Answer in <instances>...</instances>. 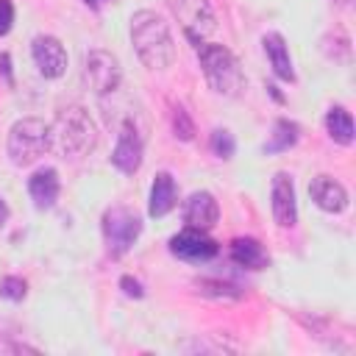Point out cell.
<instances>
[{"label": "cell", "instance_id": "cell-25", "mask_svg": "<svg viewBox=\"0 0 356 356\" xmlns=\"http://www.w3.org/2000/svg\"><path fill=\"white\" fill-rule=\"evenodd\" d=\"M120 286H122V292L128 295V298H142L145 292H142V284L136 281V278H131V275H122L120 278Z\"/></svg>", "mask_w": 356, "mask_h": 356}, {"label": "cell", "instance_id": "cell-7", "mask_svg": "<svg viewBox=\"0 0 356 356\" xmlns=\"http://www.w3.org/2000/svg\"><path fill=\"white\" fill-rule=\"evenodd\" d=\"M172 17L181 22L186 39L197 47L200 42H206V36L217 28L214 25V11L209 6V0H167Z\"/></svg>", "mask_w": 356, "mask_h": 356}, {"label": "cell", "instance_id": "cell-27", "mask_svg": "<svg viewBox=\"0 0 356 356\" xmlns=\"http://www.w3.org/2000/svg\"><path fill=\"white\" fill-rule=\"evenodd\" d=\"M8 222V206H6V200L0 197V228Z\"/></svg>", "mask_w": 356, "mask_h": 356}, {"label": "cell", "instance_id": "cell-4", "mask_svg": "<svg viewBox=\"0 0 356 356\" xmlns=\"http://www.w3.org/2000/svg\"><path fill=\"white\" fill-rule=\"evenodd\" d=\"M8 159L14 167H28L33 164L39 156H44V150H50V128L44 120L39 117H22L11 125L8 131V142H6Z\"/></svg>", "mask_w": 356, "mask_h": 356}, {"label": "cell", "instance_id": "cell-11", "mask_svg": "<svg viewBox=\"0 0 356 356\" xmlns=\"http://www.w3.org/2000/svg\"><path fill=\"white\" fill-rule=\"evenodd\" d=\"M31 53H33V61L39 67V72L44 78H61L64 70H67V50L64 44L50 36V33H42L31 42Z\"/></svg>", "mask_w": 356, "mask_h": 356}, {"label": "cell", "instance_id": "cell-14", "mask_svg": "<svg viewBox=\"0 0 356 356\" xmlns=\"http://www.w3.org/2000/svg\"><path fill=\"white\" fill-rule=\"evenodd\" d=\"M58 192H61V184L53 167H42L28 178V195L36 209H53L58 200Z\"/></svg>", "mask_w": 356, "mask_h": 356}, {"label": "cell", "instance_id": "cell-6", "mask_svg": "<svg viewBox=\"0 0 356 356\" xmlns=\"http://www.w3.org/2000/svg\"><path fill=\"white\" fill-rule=\"evenodd\" d=\"M122 81V67L117 61L114 53L108 50H89L83 58V83L95 92V95H111L120 89Z\"/></svg>", "mask_w": 356, "mask_h": 356}, {"label": "cell", "instance_id": "cell-16", "mask_svg": "<svg viewBox=\"0 0 356 356\" xmlns=\"http://www.w3.org/2000/svg\"><path fill=\"white\" fill-rule=\"evenodd\" d=\"M261 44H264V53H267V58H270L273 72H275L281 81H289V83H292V81H295V67H292L289 47H286V42H284V36L275 33V31H270V33L261 36Z\"/></svg>", "mask_w": 356, "mask_h": 356}, {"label": "cell", "instance_id": "cell-13", "mask_svg": "<svg viewBox=\"0 0 356 356\" xmlns=\"http://www.w3.org/2000/svg\"><path fill=\"white\" fill-rule=\"evenodd\" d=\"M220 220V206L214 200L211 192H192L189 200L184 203V222L189 228H200V231H209L214 228Z\"/></svg>", "mask_w": 356, "mask_h": 356}, {"label": "cell", "instance_id": "cell-21", "mask_svg": "<svg viewBox=\"0 0 356 356\" xmlns=\"http://www.w3.org/2000/svg\"><path fill=\"white\" fill-rule=\"evenodd\" d=\"M211 150H214V156H220V159H231L234 150H236V142H234V136H231L228 131L217 128V131L211 134Z\"/></svg>", "mask_w": 356, "mask_h": 356}, {"label": "cell", "instance_id": "cell-9", "mask_svg": "<svg viewBox=\"0 0 356 356\" xmlns=\"http://www.w3.org/2000/svg\"><path fill=\"white\" fill-rule=\"evenodd\" d=\"M217 250H220V245L206 234V231H200V228H184V231H178L172 239H170V253L172 256H178V259H184V261H209V259H214L217 256Z\"/></svg>", "mask_w": 356, "mask_h": 356}, {"label": "cell", "instance_id": "cell-22", "mask_svg": "<svg viewBox=\"0 0 356 356\" xmlns=\"http://www.w3.org/2000/svg\"><path fill=\"white\" fill-rule=\"evenodd\" d=\"M25 292H28V284L22 281V278H17V275H6L3 281H0V298H6V300H22L25 298Z\"/></svg>", "mask_w": 356, "mask_h": 356}, {"label": "cell", "instance_id": "cell-15", "mask_svg": "<svg viewBox=\"0 0 356 356\" xmlns=\"http://www.w3.org/2000/svg\"><path fill=\"white\" fill-rule=\"evenodd\" d=\"M178 203V186L170 172H156L153 186H150V200H147V214L150 217H164L172 211Z\"/></svg>", "mask_w": 356, "mask_h": 356}, {"label": "cell", "instance_id": "cell-24", "mask_svg": "<svg viewBox=\"0 0 356 356\" xmlns=\"http://www.w3.org/2000/svg\"><path fill=\"white\" fill-rule=\"evenodd\" d=\"M14 25V3L11 0H0V36H6Z\"/></svg>", "mask_w": 356, "mask_h": 356}, {"label": "cell", "instance_id": "cell-19", "mask_svg": "<svg viewBox=\"0 0 356 356\" xmlns=\"http://www.w3.org/2000/svg\"><path fill=\"white\" fill-rule=\"evenodd\" d=\"M298 136H300V128L292 122V120H275L273 125V134L270 139L264 142V153H281V150H289L298 145Z\"/></svg>", "mask_w": 356, "mask_h": 356}, {"label": "cell", "instance_id": "cell-18", "mask_svg": "<svg viewBox=\"0 0 356 356\" xmlns=\"http://www.w3.org/2000/svg\"><path fill=\"white\" fill-rule=\"evenodd\" d=\"M325 131L337 145H353V117L342 106H331L325 114Z\"/></svg>", "mask_w": 356, "mask_h": 356}, {"label": "cell", "instance_id": "cell-20", "mask_svg": "<svg viewBox=\"0 0 356 356\" xmlns=\"http://www.w3.org/2000/svg\"><path fill=\"white\" fill-rule=\"evenodd\" d=\"M197 292L200 295H209V298H239V289L234 284H225V281H197Z\"/></svg>", "mask_w": 356, "mask_h": 356}, {"label": "cell", "instance_id": "cell-28", "mask_svg": "<svg viewBox=\"0 0 356 356\" xmlns=\"http://www.w3.org/2000/svg\"><path fill=\"white\" fill-rule=\"evenodd\" d=\"M334 3H337V6H348L350 0H334Z\"/></svg>", "mask_w": 356, "mask_h": 356}, {"label": "cell", "instance_id": "cell-1", "mask_svg": "<svg viewBox=\"0 0 356 356\" xmlns=\"http://www.w3.org/2000/svg\"><path fill=\"white\" fill-rule=\"evenodd\" d=\"M131 42L147 70H167L175 61V39L161 14L142 8L131 17Z\"/></svg>", "mask_w": 356, "mask_h": 356}, {"label": "cell", "instance_id": "cell-17", "mask_svg": "<svg viewBox=\"0 0 356 356\" xmlns=\"http://www.w3.org/2000/svg\"><path fill=\"white\" fill-rule=\"evenodd\" d=\"M231 259H234L239 267H245V270H261V267H267V261H270L267 250H264L261 242L253 239V236H236V239L231 242Z\"/></svg>", "mask_w": 356, "mask_h": 356}, {"label": "cell", "instance_id": "cell-26", "mask_svg": "<svg viewBox=\"0 0 356 356\" xmlns=\"http://www.w3.org/2000/svg\"><path fill=\"white\" fill-rule=\"evenodd\" d=\"M0 78L6 86H14V75H11V56L0 53Z\"/></svg>", "mask_w": 356, "mask_h": 356}, {"label": "cell", "instance_id": "cell-2", "mask_svg": "<svg viewBox=\"0 0 356 356\" xmlns=\"http://www.w3.org/2000/svg\"><path fill=\"white\" fill-rule=\"evenodd\" d=\"M50 128V150L64 159L89 156L97 145V125L83 106H67L56 114Z\"/></svg>", "mask_w": 356, "mask_h": 356}, {"label": "cell", "instance_id": "cell-29", "mask_svg": "<svg viewBox=\"0 0 356 356\" xmlns=\"http://www.w3.org/2000/svg\"><path fill=\"white\" fill-rule=\"evenodd\" d=\"M86 3H89V6H100L103 0H86Z\"/></svg>", "mask_w": 356, "mask_h": 356}, {"label": "cell", "instance_id": "cell-8", "mask_svg": "<svg viewBox=\"0 0 356 356\" xmlns=\"http://www.w3.org/2000/svg\"><path fill=\"white\" fill-rule=\"evenodd\" d=\"M142 153H145V145H142L139 128L134 125V120H122L120 134H117V145H114V153H111V164L120 172L134 175L142 167Z\"/></svg>", "mask_w": 356, "mask_h": 356}, {"label": "cell", "instance_id": "cell-3", "mask_svg": "<svg viewBox=\"0 0 356 356\" xmlns=\"http://www.w3.org/2000/svg\"><path fill=\"white\" fill-rule=\"evenodd\" d=\"M197 61L203 70L206 83L222 95V97H236L245 89V72L236 61V56L225 47V44H211V42H200L197 44Z\"/></svg>", "mask_w": 356, "mask_h": 356}, {"label": "cell", "instance_id": "cell-10", "mask_svg": "<svg viewBox=\"0 0 356 356\" xmlns=\"http://www.w3.org/2000/svg\"><path fill=\"white\" fill-rule=\"evenodd\" d=\"M270 206H273V220L278 228H295L298 222V197H295V184L289 172H275L273 186H270Z\"/></svg>", "mask_w": 356, "mask_h": 356}, {"label": "cell", "instance_id": "cell-23", "mask_svg": "<svg viewBox=\"0 0 356 356\" xmlns=\"http://www.w3.org/2000/svg\"><path fill=\"white\" fill-rule=\"evenodd\" d=\"M172 128H175V136L184 139V142H189L195 136V125H192L189 114L181 106H175V111H172Z\"/></svg>", "mask_w": 356, "mask_h": 356}, {"label": "cell", "instance_id": "cell-5", "mask_svg": "<svg viewBox=\"0 0 356 356\" xmlns=\"http://www.w3.org/2000/svg\"><path fill=\"white\" fill-rule=\"evenodd\" d=\"M142 234V217L128 206H108L103 211V239L114 259L125 256Z\"/></svg>", "mask_w": 356, "mask_h": 356}, {"label": "cell", "instance_id": "cell-12", "mask_svg": "<svg viewBox=\"0 0 356 356\" xmlns=\"http://www.w3.org/2000/svg\"><path fill=\"white\" fill-rule=\"evenodd\" d=\"M309 195H312L314 206L323 209V211H328V214H339V211L348 209V192H345V186H342L339 181H334L331 175H317V178H312Z\"/></svg>", "mask_w": 356, "mask_h": 356}]
</instances>
